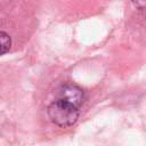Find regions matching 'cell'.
<instances>
[{"mask_svg":"<svg viewBox=\"0 0 146 146\" xmlns=\"http://www.w3.org/2000/svg\"><path fill=\"white\" fill-rule=\"evenodd\" d=\"M131 2L136 8H146V0H131Z\"/></svg>","mask_w":146,"mask_h":146,"instance_id":"cell-4","label":"cell"},{"mask_svg":"<svg viewBox=\"0 0 146 146\" xmlns=\"http://www.w3.org/2000/svg\"><path fill=\"white\" fill-rule=\"evenodd\" d=\"M0 44H1V55H5L10 49V46H11L10 36L3 31L0 32Z\"/></svg>","mask_w":146,"mask_h":146,"instance_id":"cell-3","label":"cell"},{"mask_svg":"<svg viewBox=\"0 0 146 146\" xmlns=\"http://www.w3.org/2000/svg\"><path fill=\"white\" fill-rule=\"evenodd\" d=\"M56 96H57V99L64 100L78 108H80V106L84 100L83 90L79 86L73 83H66L60 86L56 91Z\"/></svg>","mask_w":146,"mask_h":146,"instance_id":"cell-2","label":"cell"},{"mask_svg":"<svg viewBox=\"0 0 146 146\" xmlns=\"http://www.w3.org/2000/svg\"><path fill=\"white\" fill-rule=\"evenodd\" d=\"M47 113L50 121L60 128L73 125L79 117V108L60 99L52 102L48 106Z\"/></svg>","mask_w":146,"mask_h":146,"instance_id":"cell-1","label":"cell"}]
</instances>
